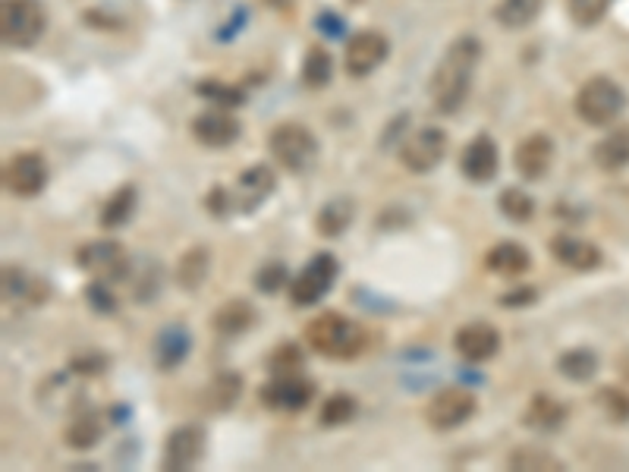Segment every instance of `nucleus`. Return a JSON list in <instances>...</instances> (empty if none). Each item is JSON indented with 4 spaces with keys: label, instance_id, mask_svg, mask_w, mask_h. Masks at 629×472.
<instances>
[{
    "label": "nucleus",
    "instance_id": "f257e3e1",
    "mask_svg": "<svg viewBox=\"0 0 629 472\" xmlns=\"http://www.w3.org/2000/svg\"><path fill=\"white\" fill-rule=\"evenodd\" d=\"M479 60H482V41L475 35H460L447 45L428 85L431 101H435L441 114H457L466 104Z\"/></svg>",
    "mask_w": 629,
    "mask_h": 472
},
{
    "label": "nucleus",
    "instance_id": "f03ea898",
    "mask_svg": "<svg viewBox=\"0 0 629 472\" xmlns=\"http://www.w3.org/2000/svg\"><path fill=\"white\" fill-rule=\"evenodd\" d=\"M365 328L340 312H321L306 325V343L324 359H356L365 350Z\"/></svg>",
    "mask_w": 629,
    "mask_h": 472
},
{
    "label": "nucleus",
    "instance_id": "7ed1b4c3",
    "mask_svg": "<svg viewBox=\"0 0 629 472\" xmlns=\"http://www.w3.org/2000/svg\"><path fill=\"white\" fill-rule=\"evenodd\" d=\"M268 148L274 161L290 170V174H306V170L315 164L318 158V139L309 126L302 123H277L271 136H268Z\"/></svg>",
    "mask_w": 629,
    "mask_h": 472
},
{
    "label": "nucleus",
    "instance_id": "20e7f679",
    "mask_svg": "<svg viewBox=\"0 0 629 472\" xmlns=\"http://www.w3.org/2000/svg\"><path fill=\"white\" fill-rule=\"evenodd\" d=\"M45 26L48 16L38 0H4V10H0V38H4L7 48L16 51L32 48L45 35Z\"/></svg>",
    "mask_w": 629,
    "mask_h": 472
},
{
    "label": "nucleus",
    "instance_id": "39448f33",
    "mask_svg": "<svg viewBox=\"0 0 629 472\" xmlns=\"http://www.w3.org/2000/svg\"><path fill=\"white\" fill-rule=\"evenodd\" d=\"M623 107H626V92L607 76L589 79L576 95V114L589 126H607L623 114Z\"/></svg>",
    "mask_w": 629,
    "mask_h": 472
},
{
    "label": "nucleus",
    "instance_id": "423d86ee",
    "mask_svg": "<svg viewBox=\"0 0 629 472\" xmlns=\"http://www.w3.org/2000/svg\"><path fill=\"white\" fill-rule=\"evenodd\" d=\"M76 265L82 271L95 274L98 281H123V277H129V255L120 243L114 240H92V243H82L76 249Z\"/></svg>",
    "mask_w": 629,
    "mask_h": 472
},
{
    "label": "nucleus",
    "instance_id": "0eeeda50",
    "mask_svg": "<svg viewBox=\"0 0 629 472\" xmlns=\"http://www.w3.org/2000/svg\"><path fill=\"white\" fill-rule=\"evenodd\" d=\"M475 394L469 388H444L425 406V422L435 432H453V428L466 425L475 416Z\"/></svg>",
    "mask_w": 629,
    "mask_h": 472
},
{
    "label": "nucleus",
    "instance_id": "6e6552de",
    "mask_svg": "<svg viewBox=\"0 0 629 472\" xmlns=\"http://www.w3.org/2000/svg\"><path fill=\"white\" fill-rule=\"evenodd\" d=\"M337 271H340V262L334 259V255L318 252L315 259H309L306 268L296 274V281L290 284V299L296 306H315L318 299L334 287Z\"/></svg>",
    "mask_w": 629,
    "mask_h": 472
},
{
    "label": "nucleus",
    "instance_id": "1a4fd4ad",
    "mask_svg": "<svg viewBox=\"0 0 629 472\" xmlns=\"http://www.w3.org/2000/svg\"><path fill=\"white\" fill-rule=\"evenodd\" d=\"M315 397V381H309L306 375L290 372V375H274L262 391H258V400H262L268 410L277 413H299L306 410Z\"/></svg>",
    "mask_w": 629,
    "mask_h": 472
},
{
    "label": "nucleus",
    "instance_id": "9d476101",
    "mask_svg": "<svg viewBox=\"0 0 629 472\" xmlns=\"http://www.w3.org/2000/svg\"><path fill=\"white\" fill-rule=\"evenodd\" d=\"M387 54H390V41L384 32H378V29L356 32V35H350V41H346V48H343V70L356 79L368 76L381 67Z\"/></svg>",
    "mask_w": 629,
    "mask_h": 472
},
{
    "label": "nucleus",
    "instance_id": "9b49d317",
    "mask_svg": "<svg viewBox=\"0 0 629 472\" xmlns=\"http://www.w3.org/2000/svg\"><path fill=\"white\" fill-rule=\"evenodd\" d=\"M447 155V133L441 126H422V130L412 133L403 148H400V161L412 174H428L441 164Z\"/></svg>",
    "mask_w": 629,
    "mask_h": 472
},
{
    "label": "nucleus",
    "instance_id": "f8f14e48",
    "mask_svg": "<svg viewBox=\"0 0 629 472\" xmlns=\"http://www.w3.org/2000/svg\"><path fill=\"white\" fill-rule=\"evenodd\" d=\"M205 428L202 425H180L173 428V432L167 435L164 441V457H161V466L167 472H183V469H192L195 463H199L205 457Z\"/></svg>",
    "mask_w": 629,
    "mask_h": 472
},
{
    "label": "nucleus",
    "instance_id": "ddd939ff",
    "mask_svg": "<svg viewBox=\"0 0 629 472\" xmlns=\"http://www.w3.org/2000/svg\"><path fill=\"white\" fill-rule=\"evenodd\" d=\"M4 183H7V189L13 192V196L32 199L48 183V161L38 152H19L4 167Z\"/></svg>",
    "mask_w": 629,
    "mask_h": 472
},
{
    "label": "nucleus",
    "instance_id": "4468645a",
    "mask_svg": "<svg viewBox=\"0 0 629 472\" xmlns=\"http://www.w3.org/2000/svg\"><path fill=\"white\" fill-rule=\"evenodd\" d=\"M274 189H277L274 170L268 164H252L233 183V192H230V196H233V211H240V214L258 211V208H262L271 199Z\"/></svg>",
    "mask_w": 629,
    "mask_h": 472
},
{
    "label": "nucleus",
    "instance_id": "2eb2a0df",
    "mask_svg": "<svg viewBox=\"0 0 629 472\" xmlns=\"http://www.w3.org/2000/svg\"><path fill=\"white\" fill-rule=\"evenodd\" d=\"M453 347H457V353L466 359V362H488L497 356V350H501V331H497L494 325H488V321H472V325H463L457 331V337H453Z\"/></svg>",
    "mask_w": 629,
    "mask_h": 472
},
{
    "label": "nucleus",
    "instance_id": "dca6fc26",
    "mask_svg": "<svg viewBox=\"0 0 629 472\" xmlns=\"http://www.w3.org/2000/svg\"><path fill=\"white\" fill-rule=\"evenodd\" d=\"M551 161H554V142L545 133L526 136L523 142L516 145V152H513V164L519 170V177L529 180V183L545 180L548 170H551Z\"/></svg>",
    "mask_w": 629,
    "mask_h": 472
},
{
    "label": "nucleus",
    "instance_id": "f3484780",
    "mask_svg": "<svg viewBox=\"0 0 629 472\" xmlns=\"http://www.w3.org/2000/svg\"><path fill=\"white\" fill-rule=\"evenodd\" d=\"M192 136L205 148H227L240 136V120H236L227 107H211L192 120Z\"/></svg>",
    "mask_w": 629,
    "mask_h": 472
},
{
    "label": "nucleus",
    "instance_id": "a211bd4d",
    "mask_svg": "<svg viewBox=\"0 0 629 472\" xmlns=\"http://www.w3.org/2000/svg\"><path fill=\"white\" fill-rule=\"evenodd\" d=\"M463 177L472 183H488L497 177V142L488 133H479L460 155Z\"/></svg>",
    "mask_w": 629,
    "mask_h": 472
},
{
    "label": "nucleus",
    "instance_id": "6ab92c4d",
    "mask_svg": "<svg viewBox=\"0 0 629 472\" xmlns=\"http://www.w3.org/2000/svg\"><path fill=\"white\" fill-rule=\"evenodd\" d=\"M551 255L573 271H595L601 265V249L589 240H579L570 233H557L551 240Z\"/></svg>",
    "mask_w": 629,
    "mask_h": 472
},
{
    "label": "nucleus",
    "instance_id": "aec40b11",
    "mask_svg": "<svg viewBox=\"0 0 629 472\" xmlns=\"http://www.w3.org/2000/svg\"><path fill=\"white\" fill-rule=\"evenodd\" d=\"M192 350V337L183 325H167L155 337V362L161 372H173L183 366V359Z\"/></svg>",
    "mask_w": 629,
    "mask_h": 472
},
{
    "label": "nucleus",
    "instance_id": "412c9836",
    "mask_svg": "<svg viewBox=\"0 0 629 472\" xmlns=\"http://www.w3.org/2000/svg\"><path fill=\"white\" fill-rule=\"evenodd\" d=\"M255 325V306L246 299H230V303L218 306L211 315V328L221 337H240Z\"/></svg>",
    "mask_w": 629,
    "mask_h": 472
},
{
    "label": "nucleus",
    "instance_id": "4be33fe9",
    "mask_svg": "<svg viewBox=\"0 0 629 472\" xmlns=\"http://www.w3.org/2000/svg\"><path fill=\"white\" fill-rule=\"evenodd\" d=\"M485 268L494 271V274H501V277H519V274H526L532 268V255L519 243L504 240L485 255Z\"/></svg>",
    "mask_w": 629,
    "mask_h": 472
},
{
    "label": "nucleus",
    "instance_id": "5701e85b",
    "mask_svg": "<svg viewBox=\"0 0 629 472\" xmlns=\"http://www.w3.org/2000/svg\"><path fill=\"white\" fill-rule=\"evenodd\" d=\"M356 218V205L350 196H337L331 202H324L321 211L315 214V227L321 236H328V240H334V236L346 233V227L353 224Z\"/></svg>",
    "mask_w": 629,
    "mask_h": 472
},
{
    "label": "nucleus",
    "instance_id": "b1692460",
    "mask_svg": "<svg viewBox=\"0 0 629 472\" xmlns=\"http://www.w3.org/2000/svg\"><path fill=\"white\" fill-rule=\"evenodd\" d=\"M563 419H567V406L551 394H535L523 413V422L535 428V432H554V428L563 425Z\"/></svg>",
    "mask_w": 629,
    "mask_h": 472
},
{
    "label": "nucleus",
    "instance_id": "393cba45",
    "mask_svg": "<svg viewBox=\"0 0 629 472\" xmlns=\"http://www.w3.org/2000/svg\"><path fill=\"white\" fill-rule=\"evenodd\" d=\"M595 164L607 174H614V170H623L629 164V126H617L614 133H607L592 152Z\"/></svg>",
    "mask_w": 629,
    "mask_h": 472
},
{
    "label": "nucleus",
    "instance_id": "a878e982",
    "mask_svg": "<svg viewBox=\"0 0 629 472\" xmlns=\"http://www.w3.org/2000/svg\"><path fill=\"white\" fill-rule=\"evenodd\" d=\"M208 271H211V252L205 246H192L189 252H183V259L177 265V284L186 293H195L208 281Z\"/></svg>",
    "mask_w": 629,
    "mask_h": 472
},
{
    "label": "nucleus",
    "instance_id": "bb28decb",
    "mask_svg": "<svg viewBox=\"0 0 629 472\" xmlns=\"http://www.w3.org/2000/svg\"><path fill=\"white\" fill-rule=\"evenodd\" d=\"M136 199H139V189L133 183H126L120 186L111 199H107V205L101 208V227L104 230H117L123 227L129 218H133V211H136Z\"/></svg>",
    "mask_w": 629,
    "mask_h": 472
},
{
    "label": "nucleus",
    "instance_id": "cd10ccee",
    "mask_svg": "<svg viewBox=\"0 0 629 472\" xmlns=\"http://www.w3.org/2000/svg\"><path fill=\"white\" fill-rule=\"evenodd\" d=\"M101 435H104V422H101V416L92 413V410H85V413L73 416L70 425H67V432H63V438H67V444H70L73 450H92V447L101 441Z\"/></svg>",
    "mask_w": 629,
    "mask_h": 472
},
{
    "label": "nucleus",
    "instance_id": "c85d7f7f",
    "mask_svg": "<svg viewBox=\"0 0 629 472\" xmlns=\"http://www.w3.org/2000/svg\"><path fill=\"white\" fill-rule=\"evenodd\" d=\"M541 7H545V0H501L494 7V19L504 29H526L538 19Z\"/></svg>",
    "mask_w": 629,
    "mask_h": 472
},
{
    "label": "nucleus",
    "instance_id": "c756f323",
    "mask_svg": "<svg viewBox=\"0 0 629 472\" xmlns=\"http://www.w3.org/2000/svg\"><path fill=\"white\" fill-rule=\"evenodd\" d=\"M331 79H334V57L324 45H312L306 51V60H302V82L309 89H324Z\"/></svg>",
    "mask_w": 629,
    "mask_h": 472
},
{
    "label": "nucleus",
    "instance_id": "7c9ffc66",
    "mask_svg": "<svg viewBox=\"0 0 629 472\" xmlns=\"http://www.w3.org/2000/svg\"><path fill=\"white\" fill-rule=\"evenodd\" d=\"M240 391H243V378L233 375V372H224V375H218L208 384L205 406H208V410H214V413H224V410H230L236 400H240Z\"/></svg>",
    "mask_w": 629,
    "mask_h": 472
},
{
    "label": "nucleus",
    "instance_id": "2f4dec72",
    "mask_svg": "<svg viewBox=\"0 0 629 472\" xmlns=\"http://www.w3.org/2000/svg\"><path fill=\"white\" fill-rule=\"evenodd\" d=\"M507 466L510 469H519V472H538V469H548V472H557L563 469V460H557L551 450H541V447H516L513 454L507 457Z\"/></svg>",
    "mask_w": 629,
    "mask_h": 472
},
{
    "label": "nucleus",
    "instance_id": "473e14b6",
    "mask_svg": "<svg viewBox=\"0 0 629 472\" xmlns=\"http://www.w3.org/2000/svg\"><path fill=\"white\" fill-rule=\"evenodd\" d=\"M557 372L570 381H589L598 372V356L592 350H570L557 359Z\"/></svg>",
    "mask_w": 629,
    "mask_h": 472
},
{
    "label": "nucleus",
    "instance_id": "72a5a7b5",
    "mask_svg": "<svg viewBox=\"0 0 629 472\" xmlns=\"http://www.w3.org/2000/svg\"><path fill=\"white\" fill-rule=\"evenodd\" d=\"M359 416V400L353 394H334L324 400L321 406V425H328V428H337V425H346V422H353Z\"/></svg>",
    "mask_w": 629,
    "mask_h": 472
},
{
    "label": "nucleus",
    "instance_id": "f704fd0d",
    "mask_svg": "<svg viewBox=\"0 0 629 472\" xmlns=\"http://www.w3.org/2000/svg\"><path fill=\"white\" fill-rule=\"evenodd\" d=\"M195 92H199V98L211 101L214 107H227V111L246 101L243 89H236V85H227V82H218V79H202L199 85H195Z\"/></svg>",
    "mask_w": 629,
    "mask_h": 472
},
{
    "label": "nucleus",
    "instance_id": "c9c22d12",
    "mask_svg": "<svg viewBox=\"0 0 629 472\" xmlns=\"http://www.w3.org/2000/svg\"><path fill=\"white\" fill-rule=\"evenodd\" d=\"M497 205H501L504 218L516 221V224L532 221V214H535V202H532L529 192H523V189H504L501 192V202H497Z\"/></svg>",
    "mask_w": 629,
    "mask_h": 472
},
{
    "label": "nucleus",
    "instance_id": "e433bc0d",
    "mask_svg": "<svg viewBox=\"0 0 629 472\" xmlns=\"http://www.w3.org/2000/svg\"><path fill=\"white\" fill-rule=\"evenodd\" d=\"M598 406L611 422H629V394L620 388H601Z\"/></svg>",
    "mask_w": 629,
    "mask_h": 472
},
{
    "label": "nucleus",
    "instance_id": "4c0bfd02",
    "mask_svg": "<svg viewBox=\"0 0 629 472\" xmlns=\"http://www.w3.org/2000/svg\"><path fill=\"white\" fill-rule=\"evenodd\" d=\"M268 369L271 375H290L302 369V350L296 343H280V347L268 356Z\"/></svg>",
    "mask_w": 629,
    "mask_h": 472
},
{
    "label": "nucleus",
    "instance_id": "58836bf2",
    "mask_svg": "<svg viewBox=\"0 0 629 472\" xmlns=\"http://www.w3.org/2000/svg\"><path fill=\"white\" fill-rule=\"evenodd\" d=\"M287 281H290V274H287V265L284 262H268V265L258 268V274H255V287L262 290V293H268V296L284 290Z\"/></svg>",
    "mask_w": 629,
    "mask_h": 472
},
{
    "label": "nucleus",
    "instance_id": "ea45409f",
    "mask_svg": "<svg viewBox=\"0 0 629 472\" xmlns=\"http://www.w3.org/2000/svg\"><path fill=\"white\" fill-rule=\"evenodd\" d=\"M567 7L579 26H595L611 7V0H567Z\"/></svg>",
    "mask_w": 629,
    "mask_h": 472
},
{
    "label": "nucleus",
    "instance_id": "a19ab883",
    "mask_svg": "<svg viewBox=\"0 0 629 472\" xmlns=\"http://www.w3.org/2000/svg\"><path fill=\"white\" fill-rule=\"evenodd\" d=\"M85 299H89V306H95L98 312H114L117 309V296L107 290V281H98L85 290Z\"/></svg>",
    "mask_w": 629,
    "mask_h": 472
},
{
    "label": "nucleus",
    "instance_id": "79ce46f5",
    "mask_svg": "<svg viewBox=\"0 0 629 472\" xmlns=\"http://www.w3.org/2000/svg\"><path fill=\"white\" fill-rule=\"evenodd\" d=\"M205 205H208V211L214 214V218H227V214L233 211V196H230V192H227L224 186H214V189L208 192Z\"/></svg>",
    "mask_w": 629,
    "mask_h": 472
},
{
    "label": "nucleus",
    "instance_id": "37998d69",
    "mask_svg": "<svg viewBox=\"0 0 629 472\" xmlns=\"http://www.w3.org/2000/svg\"><path fill=\"white\" fill-rule=\"evenodd\" d=\"M538 299V290L535 287H519V290H510L507 296H501V306L513 309V306H532Z\"/></svg>",
    "mask_w": 629,
    "mask_h": 472
},
{
    "label": "nucleus",
    "instance_id": "c03bdc74",
    "mask_svg": "<svg viewBox=\"0 0 629 472\" xmlns=\"http://www.w3.org/2000/svg\"><path fill=\"white\" fill-rule=\"evenodd\" d=\"M104 366H107V359H104V356H89V359H73V362H70V369H73L76 375H98Z\"/></svg>",
    "mask_w": 629,
    "mask_h": 472
},
{
    "label": "nucleus",
    "instance_id": "a18cd8bd",
    "mask_svg": "<svg viewBox=\"0 0 629 472\" xmlns=\"http://www.w3.org/2000/svg\"><path fill=\"white\" fill-rule=\"evenodd\" d=\"M318 29H321L324 35H340V32H343V19L334 16V13H321V16H318Z\"/></svg>",
    "mask_w": 629,
    "mask_h": 472
}]
</instances>
